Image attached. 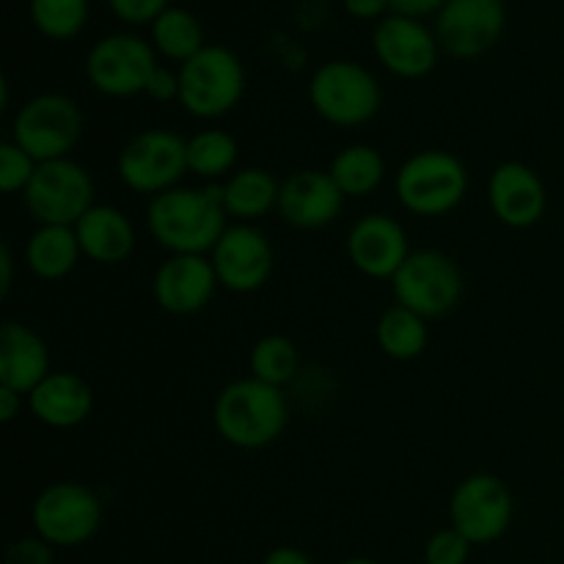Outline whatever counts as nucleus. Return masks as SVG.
Instances as JSON below:
<instances>
[{
  "instance_id": "6e6552de",
  "label": "nucleus",
  "mask_w": 564,
  "mask_h": 564,
  "mask_svg": "<svg viewBox=\"0 0 564 564\" xmlns=\"http://www.w3.org/2000/svg\"><path fill=\"white\" fill-rule=\"evenodd\" d=\"M102 518V501L83 482H50L31 505L33 534L53 549L86 545L99 532Z\"/></svg>"
},
{
  "instance_id": "c9c22d12",
  "label": "nucleus",
  "mask_w": 564,
  "mask_h": 564,
  "mask_svg": "<svg viewBox=\"0 0 564 564\" xmlns=\"http://www.w3.org/2000/svg\"><path fill=\"white\" fill-rule=\"evenodd\" d=\"M446 3H449V0H391V14L422 20V17L438 14Z\"/></svg>"
},
{
  "instance_id": "5701e85b",
  "label": "nucleus",
  "mask_w": 564,
  "mask_h": 564,
  "mask_svg": "<svg viewBox=\"0 0 564 564\" xmlns=\"http://www.w3.org/2000/svg\"><path fill=\"white\" fill-rule=\"evenodd\" d=\"M224 209L235 224H257L268 213L279 209L281 182L259 165L237 169L229 180L220 182Z\"/></svg>"
},
{
  "instance_id": "39448f33",
  "label": "nucleus",
  "mask_w": 564,
  "mask_h": 564,
  "mask_svg": "<svg viewBox=\"0 0 564 564\" xmlns=\"http://www.w3.org/2000/svg\"><path fill=\"white\" fill-rule=\"evenodd\" d=\"M314 113L334 127H364L383 108V88L364 64L347 58L325 61L308 80Z\"/></svg>"
},
{
  "instance_id": "1a4fd4ad",
  "label": "nucleus",
  "mask_w": 564,
  "mask_h": 564,
  "mask_svg": "<svg viewBox=\"0 0 564 564\" xmlns=\"http://www.w3.org/2000/svg\"><path fill=\"white\" fill-rule=\"evenodd\" d=\"M22 204L36 226H75L97 204L91 171L72 158L39 163Z\"/></svg>"
},
{
  "instance_id": "bb28decb",
  "label": "nucleus",
  "mask_w": 564,
  "mask_h": 564,
  "mask_svg": "<svg viewBox=\"0 0 564 564\" xmlns=\"http://www.w3.org/2000/svg\"><path fill=\"white\" fill-rule=\"evenodd\" d=\"M375 339L391 361H416L430 345L427 319L394 303L380 314L378 325H375Z\"/></svg>"
},
{
  "instance_id": "412c9836",
  "label": "nucleus",
  "mask_w": 564,
  "mask_h": 564,
  "mask_svg": "<svg viewBox=\"0 0 564 564\" xmlns=\"http://www.w3.org/2000/svg\"><path fill=\"white\" fill-rule=\"evenodd\" d=\"M50 369V347L31 325L3 323L0 328V386L20 394H31L42 383Z\"/></svg>"
},
{
  "instance_id": "cd10ccee",
  "label": "nucleus",
  "mask_w": 564,
  "mask_h": 564,
  "mask_svg": "<svg viewBox=\"0 0 564 564\" xmlns=\"http://www.w3.org/2000/svg\"><path fill=\"white\" fill-rule=\"evenodd\" d=\"M152 47L158 50L163 58L185 64L191 61L198 50L207 47L204 42V28L193 11L180 9V6H169L158 20L152 22Z\"/></svg>"
},
{
  "instance_id": "423d86ee",
  "label": "nucleus",
  "mask_w": 564,
  "mask_h": 564,
  "mask_svg": "<svg viewBox=\"0 0 564 564\" xmlns=\"http://www.w3.org/2000/svg\"><path fill=\"white\" fill-rule=\"evenodd\" d=\"M116 174L121 185L141 196H160V193L180 187L187 171V138L169 127H149L135 132L121 147L116 158Z\"/></svg>"
},
{
  "instance_id": "a878e982",
  "label": "nucleus",
  "mask_w": 564,
  "mask_h": 564,
  "mask_svg": "<svg viewBox=\"0 0 564 564\" xmlns=\"http://www.w3.org/2000/svg\"><path fill=\"white\" fill-rule=\"evenodd\" d=\"M240 160V143L226 130H198L187 138V171L204 182V185H220L237 171Z\"/></svg>"
},
{
  "instance_id": "393cba45",
  "label": "nucleus",
  "mask_w": 564,
  "mask_h": 564,
  "mask_svg": "<svg viewBox=\"0 0 564 564\" xmlns=\"http://www.w3.org/2000/svg\"><path fill=\"white\" fill-rule=\"evenodd\" d=\"M328 174L336 187L345 193V198H367L383 185L389 169H386V158L375 147L350 143L336 152L328 165Z\"/></svg>"
},
{
  "instance_id": "6ab92c4d",
  "label": "nucleus",
  "mask_w": 564,
  "mask_h": 564,
  "mask_svg": "<svg viewBox=\"0 0 564 564\" xmlns=\"http://www.w3.org/2000/svg\"><path fill=\"white\" fill-rule=\"evenodd\" d=\"M345 202L328 171L301 169L281 182L279 215L292 229L317 231L339 220Z\"/></svg>"
},
{
  "instance_id": "7ed1b4c3",
  "label": "nucleus",
  "mask_w": 564,
  "mask_h": 564,
  "mask_svg": "<svg viewBox=\"0 0 564 564\" xmlns=\"http://www.w3.org/2000/svg\"><path fill=\"white\" fill-rule=\"evenodd\" d=\"M394 193L405 213L416 218H444L466 202L468 169L446 149H424L400 165Z\"/></svg>"
},
{
  "instance_id": "2eb2a0df",
  "label": "nucleus",
  "mask_w": 564,
  "mask_h": 564,
  "mask_svg": "<svg viewBox=\"0 0 564 564\" xmlns=\"http://www.w3.org/2000/svg\"><path fill=\"white\" fill-rule=\"evenodd\" d=\"M372 50L380 64L402 80H422L435 69L441 44L422 20L386 14L372 33Z\"/></svg>"
},
{
  "instance_id": "c756f323",
  "label": "nucleus",
  "mask_w": 564,
  "mask_h": 564,
  "mask_svg": "<svg viewBox=\"0 0 564 564\" xmlns=\"http://www.w3.org/2000/svg\"><path fill=\"white\" fill-rule=\"evenodd\" d=\"M91 14V0H31V22L44 39L69 42L80 36Z\"/></svg>"
},
{
  "instance_id": "20e7f679",
  "label": "nucleus",
  "mask_w": 564,
  "mask_h": 564,
  "mask_svg": "<svg viewBox=\"0 0 564 564\" xmlns=\"http://www.w3.org/2000/svg\"><path fill=\"white\" fill-rule=\"evenodd\" d=\"M246 94V66L235 50L207 44L180 66V105L198 121L229 116Z\"/></svg>"
},
{
  "instance_id": "473e14b6",
  "label": "nucleus",
  "mask_w": 564,
  "mask_h": 564,
  "mask_svg": "<svg viewBox=\"0 0 564 564\" xmlns=\"http://www.w3.org/2000/svg\"><path fill=\"white\" fill-rule=\"evenodd\" d=\"M108 6L127 25H152L169 9V0H108Z\"/></svg>"
},
{
  "instance_id": "72a5a7b5",
  "label": "nucleus",
  "mask_w": 564,
  "mask_h": 564,
  "mask_svg": "<svg viewBox=\"0 0 564 564\" xmlns=\"http://www.w3.org/2000/svg\"><path fill=\"white\" fill-rule=\"evenodd\" d=\"M6 564H55V549L42 538H20L6 549Z\"/></svg>"
},
{
  "instance_id": "aec40b11",
  "label": "nucleus",
  "mask_w": 564,
  "mask_h": 564,
  "mask_svg": "<svg viewBox=\"0 0 564 564\" xmlns=\"http://www.w3.org/2000/svg\"><path fill=\"white\" fill-rule=\"evenodd\" d=\"M28 411L50 430H75L88 422L94 411V389L77 372H50L28 394Z\"/></svg>"
},
{
  "instance_id": "f257e3e1",
  "label": "nucleus",
  "mask_w": 564,
  "mask_h": 564,
  "mask_svg": "<svg viewBox=\"0 0 564 564\" xmlns=\"http://www.w3.org/2000/svg\"><path fill=\"white\" fill-rule=\"evenodd\" d=\"M147 229L169 253L209 257L229 229L220 185H180L149 198Z\"/></svg>"
},
{
  "instance_id": "9d476101",
  "label": "nucleus",
  "mask_w": 564,
  "mask_h": 564,
  "mask_svg": "<svg viewBox=\"0 0 564 564\" xmlns=\"http://www.w3.org/2000/svg\"><path fill=\"white\" fill-rule=\"evenodd\" d=\"M463 290L466 284H463L460 268L449 253L438 251V248L411 251L405 264L391 279V292H394L397 303L416 312L427 323L455 312L457 303L463 301Z\"/></svg>"
},
{
  "instance_id": "58836bf2",
  "label": "nucleus",
  "mask_w": 564,
  "mask_h": 564,
  "mask_svg": "<svg viewBox=\"0 0 564 564\" xmlns=\"http://www.w3.org/2000/svg\"><path fill=\"white\" fill-rule=\"evenodd\" d=\"M262 564H314V560L306 551L295 549V545H279V549L264 556Z\"/></svg>"
},
{
  "instance_id": "ea45409f",
  "label": "nucleus",
  "mask_w": 564,
  "mask_h": 564,
  "mask_svg": "<svg viewBox=\"0 0 564 564\" xmlns=\"http://www.w3.org/2000/svg\"><path fill=\"white\" fill-rule=\"evenodd\" d=\"M11 284H14V257H11L9 242H3L0 246V295H9Z\"/></svg>"
},
{
  "instance_id": "4468645a",
  "label": "nucleus",
  "mask_w": 564,
  "mask_h": 564,
  "mask_svg": "<svg viewBox=\"0 0 564 564\" xmlns=\"http://www.w3.org/2000/svg\"><path fill=\"white\" fill-rule=\"evenodd\" d=\"M505 28V0H449L435 14L433 31L444 53L471 61L494 50Z\"/></svg>"
},
{
  "instance_id": "f8f14e48",
  "label": "nucleus",
  "mask_w": 564,
  "mask_h": 564,
  "mask_svg": "<svg viewBox=\"0 0 564 564\" xmlns=\"http://www.w3.org/2000/svg\"><path fill=\"white\" fill-rule=\"evenodd\" d=\"M516 501L505 479L494 474H471L449 499V527L471 545H490L505 538L512 527Z\"/></svg>"
},
{
  "instance_id": "ddd939ff",
  "label": "nucleus",
  "mask_w": 564,
  "mask_h": 564,
  "mask_svg": "<svg viewBox=\"0 0 564 564\" xmlns=\"http://www.w3.org/2000/svg\"><path fill=\"white\" fill-rule=\"evenodd\" d=\"M220 290L253 295L270 281L275 268L273 242L253 224H231L209 253Z\"/></svg>"
},
{
  "instance_id": "a19ab883",
  "label": "nucleus",
  "mask_w": 564,
  "mask_h": 564,
  "mask_svg": "<svg viewBox=\"0 0 564 564\" xmlns=\"http://www.w3.org/2000/svg\"><path fill=\"white\" fill-rule=\"evenodd\" d=\"M339 564H380V562L369 560V556H352V560H345V562H339Z\"/></svg>"
},
{
  "instance_id": "f03ea898",
  "label": "nucleus",
  "mask_w": 564,
  "mask_h": 564,
  "mask_svg": "<svg viewBox=\"0 0 564 564\" xmlns=\"http://www.w3.org/2000/svg\"><path fill=\"white\" fill-rule=\"evenodd\" d=\"M290 422V405L284 391L257 378L231 380L215 397V433L235 449L257 452L275 444Z\"/></svg>"
},
{
  "instance_id": "b1692460",
  "label": "nucleus",
  "mask_w": 564,
  "mask_h": 564,
  "mask_svg": "<svg viewBox=\"0 0 564 564\" xmlns=\"http://www.w3.org/2000/svg\"><path fill=\"white\" fill-rule=\"evenodd\" d=\"M83 259L75 226H36L25 242V264L39 281H61Z\"/></svg>"
},
{
  "instance_id": "dca6fc26",
  "label": "nucleus",
  "mask_w": 564,
  "mask_h": 564,
  "mask_svg": "<svg viewBox=\"0 0 564 564\" xmlns=\"http://www.w3.org/2000/svg\"><path fill=\"white\" fill-rule=\"evenodd\" d=\"M347 259L361 275L375 281H391L411 257L405 226L386 213H369L347 231Z\"/></svg>"
},
{
  "instance_id": "c85d7f7f",
  "label": "nucleus",
  "mask_w": 564,
  "mask_h": 564,
  "mask_svg": "<svg viewBox=\"0 0 564 564\" xmlns=\"http://www.w3.org/2000/svg\"><path fill=\"white\" fill-rule=\"evenodd\" d=\"M248 367H251V378L275 386V389H284L286 383L295 380L297 367H301V352H297L295 341L286 339V336L268 334L251 347Z\"/></svg>"
},
{
  "instance_id": "e433bc0d",
  "label": "nucleus",
  "mask_w": 564,
  "mask_h": 564,
  "mask_svg": "<svg viewBox=\"0 0 564 564\" xmlns=\"http://www.w3.org/2000/svg\"><path fill=\"white\" fill-rule=\"evenodd\" d=\"M341 6L356 20H383L386 11H391V0H341Z\"/></svg>"
},
{
  "instance_id": "2f4dec72",
  "label": "nucleus",
  "mask_w": 564,
  "mask_h": 564,
  "mask_svg": "<svg viewBox=\"0 0 564 564\" xmlns=\"http://www.w3.org/2000/svg\"><path fill=\"white\" fill-rule=\"evenodd\" d=\"M471 549L474 545L457 529H438L424 545V564H466Z\"/></svg>"
},
{
  "instance_id": "f3484780",
  "label": "nucleus",
  "mask_w": 564,
  "mask_h": 564,
  "mask_svg": "<svg viewBox=\"0 0 564 564\" xmlns=\"http://www.w3.org/2000/svg\"><path fill=\"white\" fill-rule=\"evenodd\" d=\"M218 275H215L209 257L198 253H171L152 279L154 303L171 317H193L204 312L218 292Z\"/></svg>"
},
{
  "instance_id": "f704fd0d",
  "label": "nucleus",
  "mask_w": 564,
  "mask_h": 564,
  "mask_svg": "<svg viewBox=\"0 0 564 564\" xmlns=\"http://www.w3.org/2000/svg\"><path fill=\"white\" fill-rule=\"evenodd\" d=\"M143 97L154 99V102H180V72L169 69V66H158L149 80L147 94Z\"/></svg>"
},
{
  "instance_id": "4c0bfd02",
  "label": "nucleus",
  "mask_w": 564,
  "mask_h": 564,
  "mask_svg": "<svg viewBox=\"0 0 564 564\" xmlns=\"http://www.w3.org/2000/svg\"><path fill=\"white\" fill-rule=\"evenodd\" d=\"M22 400H28V397L20 394V391L0 386V422L3 424L14 422L22 411Z\"/></svg>"
},
{
  "instance_id": "0eeeda50",
  "label": "nucleus",
  "mask_w": 564,
  "mask_h": 564,
  "mask_svg": "<svg viewBox=\"0 0 564 564\" xmlns=\"http://www.w3.org/2000/svg\"><path fill=\"white\" fill-rule=\"evenodd\" d=\"M86 116L80 105L58 91H44L28 99L11 121V141L25 149L36 163L69 158L80 143Z\"/></svg>"
},
{
  "instance_id": "9b49d317",
  "label": "nucleus",
  "mask_w": 564,
  "mask_h": 564,
  "mask_svg": "<svg viewBox=\"0 0 564 564\" xmlns=\"http://www.w3.org/2000/svg\"><path fill=\"white\" fill-rule=\"evenodd\" d=\"M158 50L135 33H108L86 55V77L102 97L127 99L147 94L158 69Z\"/></svg>"
},
{
  "instance_id": "a211bd4d",
  "label": "nucleus",
  "mask_w": 564,
  "mask_h": 564,
  "mask_svg": "<svg viewBox=\"0 0 564 564\" xmlns=\"http://www.w3.org/2000/svg\"><path fill=\"white\" fill-rule=\"evenodd\" d=\"M488 204L494 218L507 229H532L549 209V193L532 165L507 160L496 165L488 182Z\"/></svg>"
},
{
  "instance_id": "7c9ffc66",
  "label": "nucleus",
  "mask_w": 564,
  "mask_h": 564,
  "mask_svg": "<svg viewBox=\"0 0 564 564\" xmlns=\"http://www.w3.org/2000/svg\"><path fill=\"white\" fill-rule=\"evenodd\" d=\"M36 169V160H33L25 149L17 147L11 138L0 147V191H3L6 196L25 193V187L31 185Z\"/></svg>"
},
{
  "instance_id": "4be33fe9",
  "label": "nucleus",
  "mask_w": 564,
  "mask_h": 564,
  "mask_svg": "<svg viewBox=\"0 0 564 564\" xmlns=\"http://www.w3.org/2000/svg\"><path fill=\"white\" fill-rule=\"evenodd\" d=\"M77 242L88 262L121 264L135 251V226L124 209L113 204H94L75 224Z\"/></svg>"
}]
</instances>
